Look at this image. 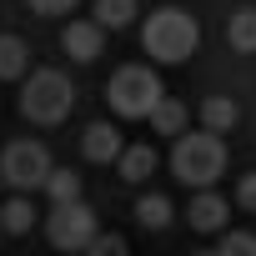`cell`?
<instances>
[{"label": "cell", "instance_id": "6da1fadb", "mask_svg": "<svg viewBox=\"0 0 256 256\" xmlns=\"http://www.w3.org/2000/svg\"><path fill=\"white\" fill-rule=\"evenodd\" d=\"M196 46H201V26H196V16H186L176 6L151 10V20L141 26V50L156 66H181L196 56Z\"/></svg>", "mask_w": 256, "mask_h": 256}, {"label": "cell", "instance_id": "7a4b0ae2", "mask_svg": "<svg viewBox=\"0 0 256 256\" xmlns=\"http://www.w3.org/2000/svg\"><path fill=\"white\" fill-rule=\"evenodd\" d=\"M171 141H176L171 146V176L181 186L201 191V186H216L226 176V141L221 136H211V131H181Z\"/></svg>", "mask_w": 256, "mask_h": 256}, {"label": "cell", "instance_id": "3957f363", "mask_svg": "<svg viewBox=\"0 0 256 256\" xmlns=\"http://www.w3.org/2000/svg\"><path fill=\"white\" fill-rule=\"evenodd\" d=\"M161 96H166V86L151 66H120L110 76V86H106V100H110V110L120 120H146Z\"/></svg>", "mask_w": 256, "mask_h": 256}, {"label": "cell", "instance_id": "277c9868", "mask_svg": "<svg viewBox=\"0 0 256 256\" xmlns=\"http://www.w3.org/2000/svg\"><path fill=\"white\" fill-rule=\"evenodd\" d=\"M76 106V86L60 70H30L26 90H20V116L36 126H60Z\"/></svg>", "mask_w": 256, "mask_h": 256}, {"label": "cell", "instance_id": "5b68a950", "mask_svg": "<svg viewBox=\"0 0 256 256\" xmlns=\"http://www.w3.org/2000/svg\"><path fill=\"white\" fill-rule=\"evenodd\" d=\"M100 231V221H96V211L76 196V201H50V211H46V236H50V246L56 251H86V241Z\"/></svg>", "mask_w": 256, "mask_h": 256}, {"label": "cell", "instance_id": "8992f818", "mask_svg": "<svg viewBox=\"0 0 256 256\" xmlns=\"http://www.w3.org/2000/svg\"><path fill=\"white\" fill-rule=\"evenodd\" d=\"M50 166H56V161H50V151H46L40 141H10L6 156H0V181L30 196V191H40V181H46Z\"/></svg>", "mask_w": 256, "mask_h": 256}, {"label": "cell", "instance_id": "52a82bcc", "mask_svg": "<svg viewBox=\"0 0 256 256\" xmlns=\"http://www.w3.org/2000/svg\"><path fill=\"white\" fill-rule=\"evenodd\" d=\"M186 221H191V231L216 236V231H226V221H231V201L216 196L211 186H201V191L191 196V206H186Z\"/></svg>", "mask_w": 256, "mask_h": 256}, {"label": "cell", "instance_id": "ba28073f", "mask_svg": "<svg viewBox=\"0 0 256 256\" xmlns=\"http://www.w3.org/2000/svg\"><path fill=\"white\" fill-rule=\"evenodd\" d=\"M100 40H106V30H100L96 20H70V26L60 30V50H66L70 60H80V66H90V60L100 56Z\"/></svg>", "mask_w": 256, "mask_h": 256}, {"label": "cell", "instance_id": "9c48e42d", "mask_svg": "<svg viewBox=\"0 0 256 256\" xmlns=\"http://www.w3.org/2000/svg\"><path fill=\"white\" fill-rule=\"evenodd\" d=\"M120 146H126V136L116 131L110 120L86 126V136H80V151H86V161H96V166H110V161L120 156Z\"/></svg>", "mask_w": 256, "mask_h": 256}, {"label": "cell", "instance_id": "30bf717a", "mask_svg": "<svg viewBox=\"0 0 256 256\" xmlns=\"http://www.w3.org/2000/svg\"><path fill=\"white\" fill-rule=\"evenodd\" d=\"M236 120H241V106L231 96H206L201 100V131L226 136V131H236Z\"/></svg>", "mask_w": 256, "mask_h": 256}, {"label": "cell", "instance_id": "8fae6325", "mask_svg": "<svg viewBox=\"0 0 256 256\" xmlns=\"http://www.w3.org/2000/svg\"><path fill=\"white\" fill-rule=\"evenodd\" d=\"M116 171H120V181H131V186H141L151 171H156V151L151 146H120V156L110 161Z\"/></svg>", "mask_w": 256, "mask_h": 256}, {"label": "cell", "instance_id": "7c38bea8", "mask_svg": "<svg viewBox=\"0 0 256 256\" xmlns=\"http://www.w3.org/2000/svg\"><path fill=\"white\" fill-rule=\"evenodd\" d=\"M226 46H231L236 56H256V10H251V6L226 20Z\"/></svg>", "mask_w": 256, "mask_h": 256}, {"label": "cell", "instance_id": "4fadbf2b", "mask_svg": "<svg viewBox=\"0 0 256 256\" xmlns=\"http://www.w3.org/2000/svg\"><path fill=\"white\" fill-rule=\"evenodd\" d=\"M146 120H151V131H156V136H181V131H186V106L171 100V96H161V100L151 106Z\"/></svg>", "mask_w": 256, "mask_h": 256}, {"label": "cell", "instance_id": "5bb4252c", "mask_svg": "<svg viewBox=\"0 0 256 256\" xmlns=\"http://www.w3.org/2000/svg\"><path fill=\"white\" fill-rule=\"evenodd\" d=\"M36 226V206H30V196L26 191H16L6 206H0V231H10V236H26Z\"/></svg>", "mask_w": 256, "mask_h": 256}, {"label": "cell", "instance_id": "9a60e30c", "mask_svg": "<svg viewBox=\"0 0 256 256\" xmlns=\"http://www.w3.org/2000/svg\"><path fill=\"white\" fill-rule=\"evenodd\" d=\"M30 66V46L20 36H0V80H20Z\"/></svg>", "mask_w": 256, "mask_h": 256}, {"label": "cell", "instance_id": "2e32d148", "mask_svg": "<svg viewBox=\"0 0 256 256\" xmlns=\"http://www.w3.org/2000/svg\"><path fill=\"white\" fill-rule=\"evenodd\" d=\"M136 221H141L146 231H166V226L176 221V206H171L166 196H156V191H151V196H141V201H136Z\"/></svg>", "mask_w": 256, "mask_h": 256}, {"label": "cell", "instance_id": "e0dca14e", "mask_svg": "<svg viewBox=\"0 0 256 256\" xmlns=\"http://www.w3.org/2000/svg\"><path fill=\"white\" fill-rule=\"evenodd\" d=\"M100 30H126L136 20V0H96V16H90Z\"/></svg>", "mask_w": 256, "mask_h": 256}, {"label": "cell", "instance_id": "ac0fdd59", "mask_svg": "<svg viewBox=\"0 0 256 256\" xmlns=\"http://www.w3.org/2000/svg\"><path fill=\"white\" fill-rule=\"evenodd\" d=\"M40 191H46L50 201H76V196H80V171H60V166H50L46 181H40Z\"/></svg>", "mask_w": 256, "mask_h": 256}, {"label": "cell", "instance_id": "d6986e66", "mask_svg": "<svg viewBox=\"0 0 256 256\" xmlns=\"http://www.w3.org/2000/svg\"><path fill=\"white\" fill-rule=\"evenodd\" d=\"M80 256H131V246H126L116 231H96L90 241H86V251Z\"/></svg>", "mask_w": 256, "mask_h": 256}, {"label": "cell", "instance_id": "ffe728a7", "mask_svg": "<svg viewBox=\"0 0 256 256\" xmlns=\"http://www.w3.org/2000/svg\"><path fill=\"white\" fill-rule=\"evenodd\" d=\"M216 256H256V231H226Z\"/></svg>", "mask_w": 256, "mask_h": 256}, {"label": "cell", "instance_id": "44dd1931", "mask_svg": "<svg viewBox=\"0 0 256 256\" xmlns=\"http://www.w3.org/2000/svg\"><path fill=\"white\" fill-rule=\"evenodd\" d=\"M26 6H30L36 16H70L80 0H26Z\"/></svg>", "mask_w": 256, "mask_h": 256}, {"label": "cell", "instance_id": "7402d4cb", "mask_svg": "<svg viewBox=\"0 0 256 256\" xmlns=\"http://www.w3.org/2000/svg\"><path fill=\"white\" fill-rule=\"evenodd\" d=\"M236 206H241V211H251V216H256V171H251V176H241V181H236Z\"/></svg>", "mask_w": 256, "mask_h": 256}, {"label": "cell", "instance_id": "603a6c76", "mask_svg": "<svg viewBox=\"0 0 256 256\" xmlns=\"http://www.w3.org/2000/svg\"><path fill=\"white\" fill-rule=\"evenodd\" d=\"M196 256H216V251H196Z\"/></svg>", "mask_w": 256, "mask_h": 256}, {"label": "cell", "instance_id": "cb8c5ba5", "mask_svg": "<svg viewBox=\"0 0 256 256\" xmlns=\"http://www.w3.org/2000/svg\"><path fill=\"white\" fill-rule=\"evenodd\" d=\"M0 186H6V181H0Z\"/></svg>", "mask_w": 256, "mask_h": 256}, {"label": "cell", "instance_id": "d4e9b609", "mask_svg": "<svg viewBox=\"0 0 256 256\" xmlns=\"http://www.w3.org/2000/svg\"><path fill=\"white\" fill-rule=\"evenodd\" d=\"M0 236H6V231H0Z\"/></svg>", "mask_w": 256, "mask_h": 256}]
</instances>
